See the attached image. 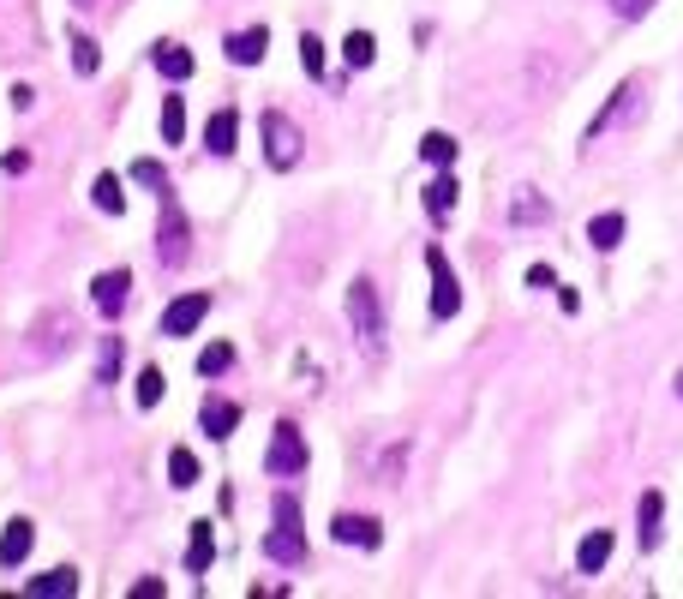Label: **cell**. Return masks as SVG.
Instances as JSON below:
<instances>
[{"mask_svg": "<svg viewBox=\"0 0 683 599\" xmlns=\"http://www.w3.org/2000/svg\"><path fill=\"white\" fill-rule=\"evenodd\" d=\"M348 324H354L360 354H366V360H378V354H384V342H390V318H384V294H378V282H372V276H354V282H348Z\"/></svg>", "mask_w": 683, "mask_h": 599, "instance_id": "cell-1", "label": "cell"}, {"mask_svg": "<svg viewBox=\"0 0 683 599\" xmlns=\"http://www.w3.org/2000/svg\"><path fill=\"white\" fill-rule=\"evenodd\" d=\"M162 138H168V144H180V138H186V102H180V96H168V102H162Z\"/></svg>", "mask_w": 683, "mask_h": 599, "instance_id": "cell-32", "label": "cell"}, {"mask_svg": "<svg viewBox=\"0 0 683 599\" xmlns=\"http://www.w3.org/2000/svg\"><path fill=\"white\" fill-rule=\"evenodd\" d=\"M456 192H462V186H456V174H450V168H438V174L426 180V216H432V222H450Z\"/></svg>", "mask_w": 683, "mask_h": 599, "instance_id": "cell-17", "label": "cell"}, {"mask_svg": "<svg viewBox=\"0 0 683 599\" xmlns=\"http://www.w3.org/2000/svg\"><path fill=\"white\" fill-rule=\"evenodd\" d=\"M72 72H78V78H96V72H102V48H96V36H84V30H72Z\"/></svg>", "mask_w": 683, "mask_h": 599, "instance_id": "cell-23", "label": "cell"}, {"mask_svg": "<svg viewBox=\"0 0 683 599\" xmlns=\"http://www.w3.org/2000/svg\"><path fill=\"white\" fill-rule=\"evenodd\" d=\"M636 516H642V534H636V540H642V552H654L660 534H666V528H660V522H666V498H660V492H642Z\"/></svg>", "mask_w": 683, "mask_h": 599, "instance_id": "cell-20", "label": "cell"}, {"mask_svg": "<svg viewBox=\"0 0 683 599\" xmlns=\"http://www.w3.org/2000/svg\"><path fill=\"white\" fill-rule=\"evenodd\" d=\"M624 228H630L624 210H606V216L588 222V246H594V252H618V246H624Z\"/></svg>", "mask_w": 683, "mask_h": 599, "instance_id": "cell-19", "label": "cell"}, {"mask_svg": "<svg viewBox=\"0 0 683 599\" xmlns=\"http://www.w3.org/2000/svg\"><path fill=\"white\" fill-rule=\"evenodd\" d=\"M156 258L174 270V264H186L192 258V228H186V210L162 192V222H156Z\"/></svg>", "mask_w": 683, "mask_h": 599, "instance_id": "cell-6", "label": "cell"}, {"mask_svg": "<svg viewBox=\"0 0 683 599\" xmlns=\"http://www.w3.org/2000/svg\"><path fill=\"white\" fill-rule=\"evenodd\" d=\"M126 174H132L138 186H156V192H168V174H162V162H150V156H144V162H132Z\"/></svg>", "mask_w": 683, "mask_h": 599, "instance_id": "cell-34", "label": "cell"}, {"mask_svg": "<svg viewBox=\"0 0 683 599\" xmlns=\"http://www.w3.org/2000/svg\"><path fill=\"white\" fill-rule=\"evenodd\" d=\"M324 60H330V54H324V42H318V30H300V66H306L312 78H324Z\"/></svg>", "mask_w": 683, "mask_h": 599, "instance_id": "cell-31", "label": "cell"}, {"mask_svg": "<svg viewBox=\"0 0 683 599\" xmlns=\"http://www.w3.org/2000/svg\"><path fill=\"white\" fill-rule=\"evenodd\" d=\"M342 60H348V66H372V60H378V36H372V30H348Z\"/></svg>", "mask_w": 683, "mask_h": 599, "instance_id": "cell-25", "label": "cell"}, {"mask_svg": "<svg viewBox=\"0 0 683 599\" xmlns=\"http://www.w3.org/2000/svg\"><path fill=\"white\" fill-rule=\"evenodd\" d=\"M30 546H36L30 516H12V522H6V534H0V570H18V564L30 558Z\"/></svg>", "mask_w": 683, "mask_h": 599, "instance_id": "cell-14", "label": "cell"}, {"mask_svg": "<svg viewBox=\"0 0 683 599\" xmlns=\"http://www.w3.org/2000/svg\"><path fill=\"white\" fill-rule=\"evenodd\" d=\"M132 594H138V599H162V594H168V588H162V582H156V576H144V582H138V588H132Z\"/></svg>", "mask_w": 683, "mask_h": 599, "instance_id": "cell-38", "label": "cell"}, {"mask_svg": "<svg viewBox=\"0 0 683 599\" xmlns=\"http://www.w3.org/2000/svg\"><path fill=\"white\" fill-rule=\"evenodd\" d=\"M612 552H618L612 528H588V534H582V546H576V570H582V576H600V570L612 564Z\"/></svg>", "mask_w": 683, "mask_h": 599, "instance_id": "cell-13", "label": "cell"}, {"mask_svg": "<svg viewBox=\"0 0 683 599\" xmlns=\"http://www.w3.org/2000/svg\"><path fill=\"white\" fill-rule=\"evenodd\" d=\"M330 540H336V546H360V552H378V546H384V528H378L372 516H354V510H342V516L330 522Z\"/></svg>", "mask_w": 683, "mask_h": 599, "instance_id": "cell-10", "label": "cell"}, {"mask_svg": "<svg viewBox=\"0 0 683 599\" xmlns=\"http://www.w3.org/2000/svg\"><path fill=\"white\" fill-rule=\"evenodd\" d=\"M30 102H36V90H30V84H12V108H18V114H24V108H30Z\"/></svg>", "mask_w": 683, "mask_h": 599, "instance_id": "cell-39", "label": "cell"}, {"mask_svg": "<svg viewBox=\"0 0 683 599\" xmlns=\"http://www.w3.org/2000/svg\"><path fill=\"white\" fill-rule=\"evenodd\" d=\"M528 288H558V270L552 264H528Z\"/></svg>", "mask_w": 683, "mask_h": 599, "instance_id": "cell-35", "label": "cell"}, {"mask_svg": "<svg viewBox=\"0 0 683 599\" xmlns=\"http://www.w3.org/2000/svg\"><path fill=\"white\" fill-rule=\"evenodd\" d=\"M426 270H432V324H450L462 312V282H456V270L438 246H426Z\"/></svg>", "mask_w": 683, "mask_h": 599, "instance_id": "cell-7", "label": "cell"}, {"mask_svg": "<svg viewBox=\"0 0 683 599\" xmlns=\"http://www.w3.org/2000/svg\"><path fill=\"white\" fill-rule=\"evenodd\" d=\"M552 216V204L540 198V192H522L516 204H510V222H546Z\"/></svg>", "mask_w": 683, "mask_h": 599, "instance_id": "cell-33", "label": "cell"}, {"mask_svg": "<svg viewBox=\"0 0 683 599\" xmlns=\"http://www.w3.org/2000/svg\"><path fill=\"white\" fill-rule=\"evenodd\" d=\"M258 138H264V168H276V174L300 168V156H306V132H300V120H294V114H282V108H264V120H258Z\"/></svg>", "mask_w": 683, "mask_h": 599, "instance_id": "cell-4", "label": "cell"}, {"mask_svg": "<svg viewBox=\"0 0 683 599\" xmlns=\"http://www.w3.org/2000/svg\"><path fill=\"white\" fill-rule=\"evenodd\" d=\"M150 60H156V72H162L168 84H186V78H192V48H186V42H156Z\"/></svg>", "mask_w": 683, "mask_h": 599, "instance_id": "cell-16", "label": "cell"}, {"mask_svg": "<svg viewBox=\"0 0 683 599\" xmlns=\"http://www.w3.org/2000/svg\"><path fill=\"white\" fill-rule=\"evenodd\" d=\"M168 480H174V492L198 486V456L192 450H168Z\"/></svg>", "mask_w": 683, "mask_h": 599, "instance_id": "cell-30", "label": "cell"}, {"mask_svg": "<svg viewBox=\"0 0 683 599\" xmlns=\"http://www.w3.org/2000/svg\"><path fill=\"white\" fill-rule=\"evenodd\" d=\"M126 300H132V270H102V276L90 282V306H96L102 318H120Z\"/></svg>", "mask_w": 683, "mask_h": 599, "instance_id": "cell-9", "label": "cell"}, {"mask_svg": "<svg viewBox=\"0 0 683 599\" xmlns=\"http://www.w3.org/2000/svg\"><path fill=\"white\" fill-rule=\"evenodd\" d=\"M642 108H648V72H630L618 90H612V102L588 120V132H582V144H600L606 132H624V126H636L642 120Z\"/></svg>", "mask_w": 683, "mask_h": 599, "instance_id": "cell-2", "label": "cell"}, {"mask_svg": "<svg viewBox=\"0 0 683 599\" xmlns=\"http://www.w3.org/2000/svg\"><path fill=\"white\" fill-rule=\"evenodd\" d=\"M216 564V528L210 522H192V546H186V576H204Z\"/></svg>", "mask_w": 683, "mask_h": 599, "instance_id": "cell-21", "label": "cell"}, {"mask_svg": "<svg viewBox=\"0 0 683 599\" xmlns=\"http://www.w3.org/2000/svg\"><path fill=\"white\" fill-rule=\"evenodd\" d=\"M120 336H102V354H96V384H120Z\"/></svg>", "mask_w": 683, "mask_h": 599, "instance_id": "cell-28", "label": "cell"}, {"mask_svg": "<svg viewBox=\"0 0 683 599\" xmlns=\"http://www.w3.org/2000/svg\"><path fill=\"white\" fill-rule=\"evenodd\" d=\"M72 6H78V12H90V6H102V0H72Z\"/></svg>", "mask_w": 683, "mask_h": 599, "instance_id": "cell-40", "label": "cell"}, {"mask_svg": "<svg viewBox=\"0 0 683 599\" xmlns=\"http://www.w3.org/2000/svg\"><path fill=\"white\" fill-rule=\"evenodd\" d=\"M198 426H204V438H216V444H228V438H234V426H240V402H222V396H204V408H198Z\"/></svg>", "mask_w": 683, "mask_h": 599, "instance_id": "cell-12", "label": "cell"}, {"mask_svg": "<svg viewBox=\"0 0 683 599\" xmlns=\"http://www.w3.org/2000/svg\"><path fill=\"white\" fill-rule=\"evenodd\" d=\"M678 396H683V372H678Z\"/></svg>", "mask_w": 683, "mask_h": 599, "instance_id": "cell-41", "label": "cell"}, {"mask_svg": "<svg viewBox=\"0 0 683 599\" xmlns=\"http://www.w3.org/2000/svg\"><path fill=\"white\" fill-rule=\"evenodd\" d=\"M90 204H96L102 216H120V210H126V192H120V174H96V186H90Z\"/></svg>", "mask_w": 683, "mask_h": 599, "instance_id": "cell-24", "label": "cell"}, {"mask_svg": "<svg viewBox=\"0 0 683 599\" xmlns=\"http://www.w3.org/2000/svg\"><path fill=\"white\" fill-rule=\"evenodd\" d=\"M78 588H84V582H78V570H66V564L48 570V576H30V582H24V594H30V599H72Z\"/></svg>", "mask_w": 683, "mask_h": 599, "instance_id": "cell-18", "label": "cell"}, {"mask_svg": "<svg viewBox=\"0 0 683 599\" xmlns=\"http://www.w3.org/2000/svg\"><path fill=\"white\" fill-rule=\"evenodd\" d=\"M264 48H270V24H252V30L222 36V54H228L234 66H258V60H264Z\"/></svg>", "mask_w": 683, "mask_h": 599, "instance_id": "cell-11", "label": "cell"}, {"mask_svg": "<svg viewBox=\"0 0 683 599\" xmlns=\"http://www.w3.org/2000/svg\"><path fill=\"white\" fill-rule=\"evenodd\" d=\"M264 474H270V480H294V474H306V438H300V426H294V420H282V426L270 432Z\"/></svg>", "mask_w": 683, "mask_h": 599, "instance_id": "cell-5", "label": "cell"}, {"mask_svg": "<svg viewBox=\"0 0 683 599\" xmlns=\"http://www.w3.org/2000/svg\"><path fill=\"white\" fill-rule=\"evenodd\" d=\"M204 318H210V294H180V300H168V306H162V336H168V342H180V336H192Z\"/></svg>", "mask_w": 683, "mask_h": 599, "instance_id": "cell-8", "label": "cell"}, {"mask_svg": "<svg viewBox=\"0 0 683 599\" xmlns=\"http://www.w3.org/2000/svg\"><path fill=\"white\" fill-rule=\"evenodd\" d=\"M66 330H72V318H66V312H48V318L36 324V336H42V342H36L30 354H36V360H54V354L66 348Z\"/></svg>", "mask_w": 683, "mask_h": 599, "instance_id": "cell-22", "label": "cell"}, {"mask_svg": "<svg viewBox=\"0 0 683 599\" xmlns=\"http://www.w3.org/2000/svg\"><path fill=\"white\" fill-rule=\"evenodd\" d=\"M264 552H270V564H282V570L306 564V516H300V498H294V492H276V528L264 534Z\"/></svg>", "mask_w": 683, "mask_h": 599, "instance_id": "cell-3", "label": "cell"}, {"mask_svg": "<svg viewBox=\"0 0 683 599\" xmlns=\"http://www.w3.org/2000/svg\"><path fill=\"white\" fill-rule=\"evenodd\" d=\"M0 168H6V174H24V168H30V150H6Z\"/></svg>", "mask_w": 683, "mask_h": 599, "instance_id": "cell-36", "label": "cell"}, {"mask_svg": "<svg viewBox=\"0 0 683 599\" xmlns=\"http://www.w3.org/2000/svg\"><path fill=\"white\" fill-rule=\"evenodd\" d=\"M648 6H654V0H612V12H618V18H642Z\"/></svg>", "mask_w": 683, "mask_h": 599, "instance_id": "cell-37", "label": "cell"}, {"mask_svg": "<svg viewBox=\"0 0 683 599\" xmlns=\"http://www.w3.org/2000/svg\"><path fill=\"white\" fill-rule=\"evenodd\" d=\"M234 366V342H210L204 354H198V378H222Z\"/></svg>", "mask_w": 683, "mask_h": 599, "instance_id": "cell-29", "label": "cell"}, {"mask_svg": "<svg viewBox=\"0 0 683 599\" xmlns=\"http://www.w3.org/2000/svg\"><path fill=\"white\" fill-rule=\"evenodd\" d=\"M132 396H138V408H156V402L168 396V378H162V366H144V372H138V384H132Z\"/></svg>", "mask_w": 683, "mask_h": 599, "instance_id": "cell-27", "label": "cell"}, {"mask_svg": "<svg viewBox=\"0 0 683 599\" xmlns=\"http://www.w3.org/2000/svg\"><path fill=\"white\" fill-rule=\"evenodd\" d=\"M234 144H240V114L234 108H216L210 126H204V150L210 156H234Z\"/></svg>", "mask_w": 683, "mask_h": 599, "instance_id": "cell-15", "label": "cell"}, {"mask_svg": "<svg viewBox=\"0 0 683 599\" xmlns=\"http://www.w3.org/2000/svg\"><path fill=\"white\" fill-rule=\"evenodd\" d=\"M456 150H462V144H456L450 132H426V138H420V156H426L432 168H450V162H456Z\"/></svg>", "mask_w": 683, "mask_h": 599, "instance_id": "cell-26", "label": "cell"}]
</instances>
